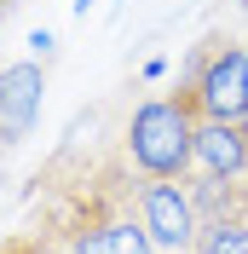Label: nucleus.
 Returning a JSON list of instances; mask_svg holds the SVG:
<instances>
[{
    "mask_svg": "<svg viewBox=\"0 0 248 254\" xmlns=\"http://www.w3.org/2000/svg\"><path fill=\"white\" fill-rule=\"evenodd\" d=\"M58 249L69 254H162L133 202V174L104 168L58 220Z\"/></svg>",
    "mask_w": 248,
    "mask_h": 254,
    "instance_id": "1",
    "label": "nucleus"
},
{
    "mask_svg": "<svg viewBox=\"0 0 248 254\" xmlns=\"http://www.w3.org/2000/svg\"><path fill=\"white\" fill-rule=\"evenodd\" d=\"M122 150H127V168L144 179H185L196 168V110L179 93L144 98L127 116Z\"/></svg>",
    "mask_w": 248,
    "mask_h": 254,
    "instance_id": "2",
    "label": "nucleus"
},
{
    "mask_svg": "<svg viewBox=\"0 0 248 254\" xmlns=\"http://www.w3.org/2000/svg\"><path fill=\"white\" fill-rule=\"evenodd\" d=\"M173 93L196 110V122H243L248 116V47L202 41Z\"/></svg>",
    "mask_w": 248,
    "mask_h": 254,
    "instance_id": "3",
    "label": "nucleus"
},
{
    "mask_svg": "<svg viewBox=\"0 0 248 254\" xmlns=\"http://www.w3.org/2000/svg\"><path fill=\"white\" fill-rule=\"evenodd\" d=\"M133 202H139V220L144 231H150V243L162 254H190V243H196L202 231V214L196 202H190V185L185 179H133Z\"/></svg>",
    "mask_w": 248,
    "mask_h": 254,
    "instance_id": "4",
    "label": "nucleus"
},
{
    "mask_svg": "<svg viewBox=\"0 0 248 254\" xmlns=\"http://www.w3.org/2000/svg\"><path fill=\"white\" fill-rule=\"evenodd\" d=\"M41 93H47V69L35 58L0 69V144H23L35 133V122H41Z\"/></svg>",
    "mask_w": 248,
    "mask_h": 254,
    "instance_id": "5",
    "label": "nucleus"
},
{
    "mask_svg": "<svg viewBox=\"0 0 248 254\" xmlns=\"http://www.w3.org/2000/svg\"><path fill=\"white\" fill-rule=\"evenodd\" d=\"M196 174L248 179V133H243V122H196Z\"/></svg>",
    "mask_w": 248,
    "mask_h": 254,
    "instance_id": "6",
    "label": "nucleus"
},
{
    "mask_svg": "<svg viewBox=\"0 0 248 254\" xmlns=\"http://www.w3.org/2000/svg\"><path fill=\"white\" fill-rule=\"evenodd\" d=\"M190 185V202H196L202 220H225V214H248V185L243 179H219V174H185Z\"/></svg>",
    "mask_w": 248,
    "mask_h": 254,
    "instance_id": "7",
    "label": "nucleus"
},
{
    "mask_svg": "<svg viewBox=\"0 0 248 254\" xmlns=\"http://www.w3.org/2000/svg\"><path fill=\"white\" fill-rule=\"evenodd\" d=\"M190 254H248V214H225V220H202Z\"/></svg>",
    "mask_w": 248,
    "mask_h": 254,
    "instance_id": "8",
    "label": "nucleus"
},
{
    "mask_svg": "<svg viewBox=\"0 0 248 254\" xmlns=\"http://www.w3.org/2000/svg\"><path fill=\"white\" fill-rule=\"evenodd\" d=\"M0 254H69V249H52L47 237H12V243H0Z\"/></svg>",
    "mask_w": 248,
    "mask_h": 254,
    "instance_id": "9",
    "label": "nucleus"
},
{
    "mask_svg": "<svg viewBox=\"0 0 248 254\" xmlns=\"http://www.w3.org/2000/svg\"><path fill=\"white\" fill-rule=\"evenodd\" d=\"M6 12H12V0H0V17H6Z\"/></svg>",
    "mask_w": 248,
    "mask_h": 254,
    "instance_id": "10",
    "label": "nucleus"
},
{
    "mask_svg": "<svg viewBox=\"0 0 248 254\" xmlns=\"http://www.w3.org/2000/svg\"><path fill=\"white\" fill-rule=\"evenodd\" d=\"M87 6H93V0H75V12H87Z\"/></svg>",
    "mask_w": 248,
    "mask_h": 254,
    "instance_id": "11",
    "label": "nucleus"
},
{
    "mask_svg": "<svg viewBox=\"0 0 248 254\" xmlns=\"http://www.w3.org/2000/svg\"><path fill=\"white\" fill-rule=\"evenodd\" d=\"M243 6H248V0H243Z\"/></svg>",
    "mask_w": 248,
    "mask_h": 254,
    "instance_id": "12",
    "label": "nucleus"
}]
</instances>
